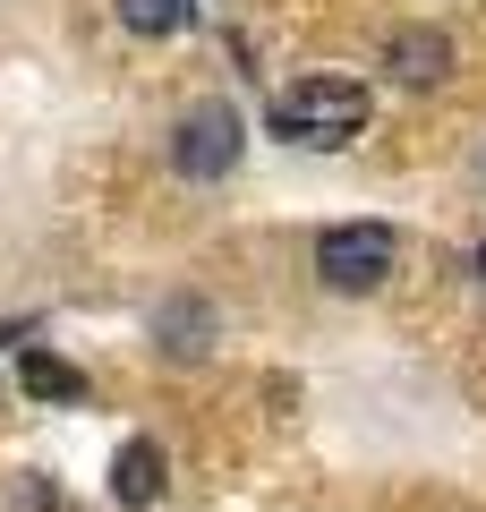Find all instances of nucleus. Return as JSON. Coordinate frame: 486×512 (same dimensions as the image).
<instances>
[{"label":"nucleus","mask_w":486,"mask_h":512,"mask_svg":"<svg viewBox=\"0 0 486 512\" xmlns=\"http://www.w3.org/2000/svg\"><path fill=\"white\" fill-rule=\"evenodd\" d=\"M359 128H367L359 77H299L273 94V137H290V146H350Z\"/></svg>","instance_id":"obj_1"},{"label":"nucleus","mask_w":486,"mask_h":512,"mask_svg":"<svg viewBox=\"0 0 486 512\" xmlns=\"http://www.w3.org/2000/svg\"><path fill=\"white\" fill-rule=\"evenodd\" d=\"M393 256H401L393 222H333V231L316 239V282L342 291V299L384 291V282H393Z\"/></svg>","instance_id":"obj_2"},{"label":"nucleus","mask_w":486,"mask_h":512,"mask_svg":"<svg viewBox=\"0 0 486 512\" xmlns=\"http://www.w3.org/2000/svg\"><path fill=\"white\" fill-rule=\"evenodd\" d=\"M239 146H248L239 103L231 94H205V103H188L180 128H171V171H180V180H231Z\"/></svg>","instance_id":"obj_3"},{"label":"nucleus","mask_w":486,"mask_h":512,"mask_svg":"<svg viewBox=\"0 0 486 512\" xmlns=\"http://www.w3.org/2000/svg\"><path fill=\"white\" fill-rule=\"evenodd\" d=\"M384 69H393L401 86H444V77H452V35H444V26H393Z\"/></svg>","instance_id":"obj_4"},{"label":"nucleus","mask_w":486,"mask_h":512,"mask_svg":"<svg viewBox=\"0 0 486 512\" xmlns=\"http://www.w3.org/2000/svg\"><path fill=\"white\" fill-rule=\"evenodd\" d=\"M154 495H162V444H154V436H128L120 453H111V504L145 512Z\"/></svg>","instance_id":"obj_5"},{"label":"nucleus","mask_w":486,"mask_h":512,"mask_svg":"<svg viewBox=\"0 0 486 512\" xmlns=\"http://www.w3.org/2000/svg\"><path fill=\"white\" fill-rule=\"evenodd\" d=\"M154 342L171 350V359H205L214 350V299H162V316H154Z\"/></svg>","instance_id":"obj_6"},{"label":"nucleus","mask_w":486,"mask_h":512,"mask_svg":"<svg viewBox=\"0 0 486 512\" xmlns=\"http://www.w3.org/2000/svg\"><path fill=\"white\" fill-rule=\"evenodd\" d=\"M111 9H120V26H128V35H145V43L188 35V26H197V0H111Z\"/></svg>","instance_id":"obj_7"},{"label":"nucleus","mask_w":486,"mask_h":512,"mask_svg":"<svg viewBox=\"0 0 486 512\" xmlns=\"http://www.w3.org/2000/svg\"><path fill=\"white\" fill-rule=\"evenodd\" d=\"M18 384L35 393V402H86V376H77L60 350H26V367H18Z\"/></svg>","instance_id":"obj_8"},{"label":"nucleus","mask_w":486,"mask_h":512,"mask_svg":"<svg viewBox=\"0 0 486 512\" xmlns=\"http://www.w3.org/2000/svg\"><path fill=\"white\" fill-rule=\"evenodd\" d=\"M478 274H486V248H478Z\"/></svg>","instance_id":"obj_9"}]
</instances>
